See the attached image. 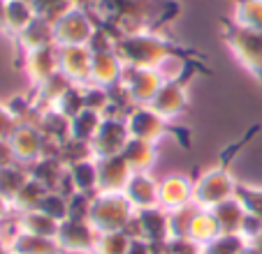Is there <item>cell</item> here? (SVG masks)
<instances>
[{
  "label": "cell",
  "mask_w": 262,
  "mask_h": 254,
  "mask_svg": "<svg viewBox=\"0 0 262 254\" xmlns=\"http://www.w3.org/2000/svg\"><path fill=\"white\" fill-rule=\"evenodd\" d=\"M116 54L123 60V65L130 67H146V69H160L167 60H200V54L188 46L174 44L167 37L158 35L156 30H139L130 33L116 42Z\"/></svg>",
  "instance_id": "cell-1"
},
{
  "label": "cell",
  "mask_w": 262,
  "mask_h": 254,
  "mask_svg": "<svg viewBox=\"0 0 262 254\" xmlns=\"http://www.w3.org/2000/svg\"><path fill=\"white\" fill-rule=\"evenodd\" d=\"M125 122H128V132L133 139H142V141L158 143L163 137H174L179 141V146L188 150L193 139L186 127L172 125V120L163 118L158 111H154L151 107H133L125 113Z\"/></svg>",
  "instance_id": "cell-2"
},
{
  "label": "cell",
  "mask_w": 262,
  "mask_h": 254,
  "mask_svg": "<svg viewBox=\"0 0 262 254\" xmlns=\"http://www.w3.org/2000/svg\"><path fill=\"white\" fill-rule=\"evenodd\" d=\"M200 72L211 74V69L204 67L200 60H188V63L183 65L181 72H179V77L165 79L158 95H156L154 102L148 104V107L154 109V111H158L163 118H167V120L179 118L188 109V83L193 81V77Z\"/></svg>",
  "instance_id": "cell-3"
},
{
  "label": "cell",
  "mask_w": 262,
  "mask_h": 254,
  "mask_svg": "<svg viewBox=\"0 0 262 254\" xmlns=\"http://www.w3.org/2000/svg\"><path fill=\"white\" fill-rule=\"evenodd\" d=\"M223 26V42L228 44L237 63L257 81L262 90V33L260 30H248L237 26L232 19L221 21Z\"/></svg>",
  "instance_id": "cell-4"
},
{
  "label": "cell",
  "mask_w": 262,
  "mask_h": 254,
  "mask_svg": "<svg viewBox=\"0 0 262 254\" xmlns=\"http://www.w3.org/2000/svg\"><path fill=\"white\" fill-rule=\"evenodd\" d=\"M135 217V208L123 196V192H98L91 204L89 222L98 234H116L125 231Z\"/></svg>",
  "instance_id": "cell-5"
},
{
  "label": "cell",
  "mask_w": 262,
  "mask_h": 254,
  "mask_svg": "<svg viewBox=\"0 0 262 254\" xmlns=\"http://www.w3.org/2000/svg\"><path fill=\"white\" fill-rule=\"evenodd\" d=\"M237 181L230 173V166L216 164L213 169H207L193 183V206L200 210H213L223 201L234 196Z\"/></svg>",
  "instance_id": "cell-6"
},
{
  "label": "cell",
  "mask_w": 262,
  "mask_h": 254,
  "mask_svg": "<svg viewBox=\"0 0 262 254\" xmlns=\"http://www.w3.org/2000/svg\"><path fill=\"white\" fill-rule=\"evenodd\" d=\"M125 234L130 238H144L151 245L167 243L172 238V231H169V210L160 208V206L146 208V210H135V217L128 224Z\"/></svg>",
  "instance_id": "cell-7"
},
{
  "label": "cell",
  "mask_w": 262,
  "mask_h": 254,
  "mask_svg": "<svg viewBox=\"0 0 262 254\" xmlns=\"http://www.w3.org/2000/svg\"><path fill=\"white\" fill-rule=\"evenodd\" d=\"M163 74L158 69H146V67H123V77H121V86L128 90L133 107H148L158 95L160 86H163Z\"/></svg>",
  "instance_id": "cell-8"
},
{
  "label": "cell",
  "mask_w": 262,
  "mask_h": 254,
  "mask_svg": "<svg viewBox=\"0 0 262 254\" xmlns=\"http://www.w3.org/2000/svg\"><path fill=\"white\" fill-rule=\"evenodd\" d=\"M100 240V234L89 220H68L60 222L58 234H56V243H58L60 252L70 254H93L95 245Z\"/></svg>",
  "instance_id": "cell-9"
},
{
  "label": "cell",
  "mask_w": 262,
  "mask_h": 254,
  "mask_svg": "<svg viewBox=\"0 0 262 254\" xmlns=\"http://www.w3.org/2000/svg\"><path fill=\"white\" fill-rule=\"evenodd\" d=\"M128 141H130V132H128L125 116H104L98 134L91 141V150H93L95 160L121 155L123 148L128 146Z\"/></svg>",
  "instance_id": "cell-10"
},
{
  "label": "cell",
  "mask_w": 262,
  "mask_h": 254,
  "mask_svg": "<svg viewBox=\"0 0 262 254\" xmlns=\"http://www.w3.org/2000/svg\"><path fill=\"white\" fill-rule=\"evenodd\" d=\"M93 30L95 23L89 12L72 7L68 14H63L54 23V37L58 46H86Z\"/></svg>",
  "instance_id": "cell-11"
},
{
  "label": "cell",
  "mask_w": 262,
  "mask_h": 254,
  "mask_svg": "<svg viewBox=\"0 0 262 254\" xmlns=\"http://www.w3.org/2000/svg\"><path fill=\"white\" fill-rule=\"evenodd\" d=\"M123 196L135 210H146L160 206V183L148 171H133L123 187Z\"/></svg>",
  "instance_id": "cell-12"
},
{
  "label": "cell",
  "mask_w": 262,
  "mask_h": 254,
  "mask_svg": "<svg viewBox=\"0 0 262 254\" xmlns=\"http://www.w3.org/2000/svg\"><path fill=\"white\" fill-rule=\"evenodd\" d=\"M24 69L28 74L33 88H37L40 83H45L49 77L60 72L58 67V44H49L35 51H26L24 54Z\"/></svg>",
  "instance_id": "cell-13"
},
{
  "label": "cell",
  "mask_w": 262,
  "mask_h": 254,
  "mask_svg": "<svg viewBox=\"0 0 262 254\" xmlns=\"http://www.w3.org/2000/svg\"><path fill=\"white\" fill-rule=\"evenodd\" d=\"M91 60L89 46H58V67L72 83H91Z\"/></svg>",
  "instance_id": "cell-14"
},
{
  "label": "cell",
  "mask_w": 262,
  "mask_h": 254,
  "mask_svg": "<svg viewBox=\"0 0 262 254\" xmlns=\"http://www.w3.org/2000/svg\"><path fill=\"white\" fill-rule=\"evenodd\" d=\"M10 143L21 164H30V162L45 157L47 153V139L42 137V132L33 125H26V122H21L14 130V134L10 137Z\"/></svg>",
  "instance_id": "cell-15"
},
{
  "label": "cell",
  "mask_w": 262,
  "mask_h": 254,
  "mask_svg": "<svg viewBox=\"0 0 262 254\" xmlns=\"http://www.w3.org/2000/svg\"><path fill=\"white\" fill-rule=\"evenodd\" d=\"M193 183L183 173H172V176L160 181V208L177 210L183 206L193 204Z\"/></svg>",
  "instance_id": "cell-16"
},
{
  "label": "cell",
  "mask_w": 262,
  "mask_h": 254,
  "mask_svg": "<svg viewBox=\"0 0 262 254\" xmlns=\"http://www.w3.org/2000/svg\"><path fill=\"white\" fill-rule=\"evenodd\" d=\"M133 176V169L123 155H112V157H100L98 160V183L100 192H123L128 178Z\"/></svg>",
  "instance_id": "cell-17"
},
{
  "label": "cell",
  "mask_w": 262,
  "mask_h": 254,
  "mask_svg": "<svg viewBox=\"0 0 262 254\" xmlns=\"http://www.w3.org/2000/svg\"><path fill=\"white\" fill-rule=\"evenodd\" d=\"M123 67L125 65L116 51L93 54V60H91V83H98L102 88H112V86L121 83Z\"/></svg>",
  "instance_id": "cell-18"
},
{
  "label": "cell",
  "mask_w": 262,
  "mask_h": 254,
  "mask_svg": "<svg viewBox=\"0 0 262 254\" xmlns=\"http://www.w3.org/2000/svg\"><path fill=\"white\" fill-rule=\"evenodd\" d=\"M33 127H37L42 132V137L51 143H63L70 139V118L63 116L58 109L54 107H47V109H40L37 118H35Z\"/></svg>",
  "instance_id": "cell-19"
},
{
  "label": "cell",
  "mask_w": 262,
  "mask_h": 254,
  "mask_svg": "<svg viewBox=\"0 0 262 254\" xmlns=\"http://www.w3.org/2000/svg\"><path fill=\"white\" fill-rule=\"evenodd\" d=\"M16 42H19V46L24 49V54L26 51H35V49H42V46L56 44L54 21L47 19V16H35V19L19 33Z\"/></svg>",
  "instance_id": "cell-20"
},
{
  "label": "cell",
  "mask_w": 262,
  "mask_h": 254,
  "mask_svg": "<svg viewBox=\"0 0 262 254\" xmlns=\"http://www.w3.org/2000/svg\"><path fill=\"white\" fill-rule=\"evenodd\" d=\"M121 155H123V160L128 162V166L133 171H151V166L158 160V143L130 137L128 146L123 148Z\"/></svg>",
  "instance_id": "cell-21"
},
{
  "label": "cell",
  "mask_w": 262,
  "mask_h": 254,
  "mask_svg": "<svg viewBox=\"0 0 262 254\" xmlns=\"http://www.w3.org/2000/svg\"><path fill=\"white\" fill-rule=\"evenodd\" d=\"M65 171H68V166H65L58 157H40V160H35L28 164L30 178L42 183L47 190H58Z\"/></svg>",
  "instance_id": "cell-22"
},
{
  "label": "cell",
  "mask_w": 262,
  "mask_h": 254,
  "mask_svg": "<svg viewBox=\"0 0 262 254\" xmlns=\"http://www.w3.org/2000/svg\"><path fill=\"white\" fill-rule=\"evenodd\" d=\"M68 176H70V183H72L74 192H84V194H91V196H95L100 192L98 160H95V157L68 166Z\"/></svg>",
  "instance_id": "cell-23"
},
{
  "label": "cell",
  "mask_w": 262,
  "mask_h": 254,
  "mask_svg": "<svg viewBox=\"0 0 262 254\" xmlns=\"http://www.w3.org/2000/svg\"><path fill=\"white\" fill-rule=\"evenodd\" d=\"M7 243L16 254H63L54 238H42V236L24 234V231H16Z\"/></svg>",
  "instance_id": "cell-24"
},
{
  "label": "cell",
  "mask_w": 262,
  "mask_h": 254,
  "mask_svg": "<svg viewBox=\"0 0 262 254\" xmlns=\"http://www.w3.org/2000/svg\"><path fill=\"white\" fill-rule=\"evenodd\" d=\"M58 226H60V222H56L54 217L45 215L42 210L21 213V217L16 220V231L42 236V238H54V240H56V234H58Z\"/></svg>",
  "instance_id": "cell-25"
},
{
  "label": "cell",
  "mask_w": 262,
  "mask_h": 254,
  "mask_svg": "<svg viewBox=\"0 0 262 254\" xmlns=\"http://www.w3.org/2000/svg\"><path fill=\"white\" fill-rule=\"evenodd\" d=\"M211 213L216 217L218 226H221V234H242L244 220H246V210L242 208V204L234 196L228 201H223L221 206H216Z\"/></svg>",
  "instance_id": "cell-26"
},
{
  "label": "cell",
  "mask_w": 262,
  "mask_h": 254,
  "mask_svg": "<svg viewBox=\"0 0 262 254\" xmlns=\"http://www.w3.org/2000/svg\"><path fill=\"white\" fill-rule=\"evenodd\" d=\"M37 16L30 0H7L5 7V33L19 37V33Z\"/></svg>",
  "instance_id": "cell-27"
},
{
  "label": "cell",
  "mask_w": 262,
  "mask_h": 254,
  "mask_svg": "<svg viewBox=\"0 0 262 254\" xmlns=\"http://www.w3.org/2000/svg\"><path fill=\"white\" fill-rule=\"evenodd\" d=\"M70 86H72V81H70L63 72H56L54 77H49L45 83H40V86L35 88V107L37 109L54 107V104L58 102V97Z\"/></svg>",
  "instance_id": "cell-28"
},
{
  "label": "cell",
  "mask_w": 262,
  "mask_h": 254,
  "mask_svg": "<svg viewBox=\"0 0 262 254\" xmlns=\"http://www.w3.org/2000/svg\"><path fill=\"white\" fill-rule=\"evenodd\" d=\"M102 113L98 111H91V109H84L79 116H74L70 120V137L77 139V141H84V143H91L93 137L98 134L100 125H102Z\"/></svg>",
  "instance_id": "cell-29"
},
{
  "label": "cell",
  "mask_w": 262,
  "mask_h": 254,
  "mask_svg": "<svg viewBox=\"0 0 262 254\" xmlns=\"http://www.w3.org/2000/svg\"><path fill=\"white\" fill-rule=\"evenodd\" d=\"M216 236H221V226H218L216 217L211 210H195L193 222H190L188 238L195 240L198 245H207L209 240H213Z\"/></svg>",
  "instance_id": "cell-30"
},
{
  "label": "cell",
  "mask_w": 262,
  "mask_h": 254,
  "mask_svg": "<svg viewBox=\"0 0 262 254\" xmlns=\"http://www.w3.org/2000/svg\"><path fill=\"white\" fill-rule=\"evenodd\" d=\"M30 181V173H28V164H16L12 166H5V169H0V194L7 196V199H14L16 192Z\"/></svg>",
  "instance_id": "cell-31"
},
{
  "label": "cell",
  "mask_w": 262,
  "mask_h": 254,
  "mask_svg": "<svg viewBox=\"0 0 262 254\" xmlns=\"http://www.w3.org/2000/svg\"><path fill=\"white\" fill-rule=\"evenodd\" d=\"M232 21L242 28L262 33V0H237Z\"/></svg>",
  "instance_id": "cell-32"
},
{
  "label": "cell",
  "mask_w": 262,
  "mask_h": 254,
  "mask_svg": "<svg viewBox=\"0 0 262 254\" xmlns=\"http://www.w3.org/2000/svg\"><path fill=\"white\" fill-rule=\"evenodd\" d=\"M47 192H49V190H47L42 183H37V181H33V178H30V181L26 183V185L21 187L19 192H16L14 199H12V208L21 210V213L37 210V206H40V201L45 199Z\"/></svg>",
  "instance_id": "cell-33"
},
{
  "label": "cell",
  "mask_w": 262,
  "mask_h": 254,
  "mask_svg": "<svg viewBox=\"0 0 262 254\" xmlns=\"http://www.w3.org/2000/svg\"><path fill=\"white\" fill-rule=\"evenodd\" d=\"M246 247L248 240L242 234H221L202 245V254H242Z\"/></svg>",
  "instance_id": "cell-34"
},
{
  "label": "cell",
  "mask_w": 262,
  "mask_h": 254,
  "mask_svg": "<svg viewBox=\"0 0 262 254\" xmlns=\"http://www.w3.org/2000/svg\"><path fill=\"white\" fill-rule=\"evenodd\" d=\"M37 210H42V213L49 217H54L56 222H63V220H68V215H70V196L58 190H49L45 194V199L40 201Z\"/></svg>",
  "instance_id": "cell-35"
},
{
  "label": "cell",
  "mask_w": 262,
  "mask_h": 254,
  "mask_svg": "<svg viewBox=\"0 0 262 254\" xmlns=\"http://www.w3.org/2000/svg\"><path fill=\"white\" fill-rule=\"evenodd\" d=\"M54 109H58V111L63 113V116H68L70 120H72L74 116H79V113L86 109V104H84V86L72 83V86H70V88L58 97V102L54 104Z\"/></svg>",
  "instance_id": "cell-36"
},
{
  "label": "cell",
  "mask_w": 262,
  "mask_h": 254,
  "mask_svg": "<svg viewBox=\"0 0 262 254\" xmlns=\"http://www.w3.org/2000/svg\"><path fill=\"white\" fill-rule=\"evenodd\" d=\"M58 157L65 166H72L77 162H84V160H91L93 157V150H91V143H84V141H77V139L70 137L68 141H63L58 146Z\"/></svg>",
  "instance_id": "cell-37"
},
{
  "label": "cell",
  "mask_w": 262,
  "mask_h": 254,
  "mask_svg": "<svg viewBox=\"0 0 262 254\" xmlns=\"http://www.w3.org/2000/svg\"><path fill=\"white\" fill-rule=\"evenodd\" d=\"M234 199L242 204V208L246 210V215H255V217L262 220V187L242 185V183H237Z\"/></svg>",
  "instance_id": "cell-38"
},
{
  "label": "cell",
  "mask_w": 262,
  "mask_h": 254,
  "mask_svg": "<svg viewBox=\"0 0 262 254\" xmlns=\"http://www.w3.org/2000/svg\"><path fill=\"white\" fill-rule=\"evenodd\" d=\"M128 247H130V236L125 231L100 234V240L95 245L93 254H128Z\"/></svg>",
  "instance_id": "cell-39"
},
{
  "label": "cell",
  "mask_w": 262,
  "mask_h": 254,
  "mask_svg": "<svg viewBox=\"0 0 262 254\" xmlns=\"http://www.w3.org/2000/svg\"><path fill=\"white\" fill-rule=\"evenodd\" d=\"M195 206H183V208L169 210V231H172V238H188L190 231V222L195 215Z\"/></svg>",
  "instance_id": "cell-40"
},
{
  "label": "cell",
  "mask_w": 262,
  "mask_h": 254,
  "mask_svg": "<svg viewBox=\"0 0 262 254\" xmlns=\"http://www.w3.org/2000/svg\"><path fill=\"white\" fill-rule=\"evenodd\" d=\"M84 104L86 109L98 113H107L109 104H112V95H109V88H102L98 83H86L84 86Z\"/></svg>",
  "instance_id": "cell-41"
},
{
  "label": "cell",
  "mask_w": 262,
  "mask_h": 254,
  "mask_svg": "<svg viewBox=\"0 0 262 254\" xmlns=\"http://www.w3.org/2000/svg\"><path fill=\"white\" fill-rule=\"evenodd\" d=\"M30 3H33L37 16H47L54 23L74 7V0H30Z\"/></svg>",
  "instance_id": "cell-42"
},
{
  "label": "cell",
  "mask_w": 262,
  "mask_h": 254,
  "mask_svg": "<svg viewBox=\"0 0 262 254\" xmlns=\"http://www.w3.org/2000/svg\"><path fill=\"white\" fill-rule=\"evenodd\" d=\"M91 204H93V196L91 194L72 192V194H70V215L68 217H72V220H89Z\"/></svg>",
  "instance_id": "cell-43"
},
{
  "label": "cell",
  "mask_w": 262,
  "mask_h": 254,
  "mask_svg": "<svg viewBox=\"0 0 262 254\" xmlns=\"http://www.w3.org/2000/svg\"><path fill=\"white\" fill-rule=\"evenodd\" d=\"M165 254H202V245L190 238H169L165 245Z\"/></svg>",
  "instance_id": "cell-44"
},
{
  "label": "cell",
  "mask_w": 262,
  "mask_h": 254,
  "mask_svg": "<svg viewBox=\"0 0 262 254\" xmlns=\"http://www.w3.org/2000/svg\"><path fill=\"white\" fill-rule=\"evenodd\" d=\"M19 125L21 122L16 120V116L7 109V104H0V139H10Z\"/></svg>",
  "instance_id": "cell-45"
},
{
  "label": "cell",
  "mask_w": 262,
  "mask_h": 254,
  "mask_svg": "<svg viewBox=\"0 0 262 254\" xmlns=\"http://www.w3.org/2000/svg\"><path fill=\"white\" fill-rule=\"evenodd\" d=\"M260 234H262V220L260 217H255V215H246L244 226H242V236L248 240V245H251Z\"/></svg>",
  "instance_id": "cell-46"
},
{
  "label": "cell",
  "mask_w": 262,
  "mask_h": 254,
  "mask_svg": "<svg viewBox=\"0 0 262 254\" xmlns=\"http://www.w3.org/2000/svg\"><path fill=\"white\" fill-rule=\"evenodd\" d=\"M16 155L14 150H12V143L10 139H0V169H5V166H12L16 164Z\"/></svg>",
  "instance_id": "cell-47"
},
{
  "label": "cell",
  "mask_w": 262,
  "mask_h": 254,
  "mask_svg": "<svg viewBox=\"0 0 262 254\" xmlns=\"http://www.w3.org/2000/svg\"><path fill=\"white\" fill-rule=\"evenodd\" d=\"M128 254H154V249H151V243H146L144 238H130Z\"/></svg>",
  "instance_id": "cell-48"
},
{
  "label": "cell",
  "mask_w": 262,
  "mask_h": 254,
  "mask_svg": "<svg viewBox=\"0 0 262 254\" xmlns=\"http://www.w3.org/2000/svg\"><path fill=\"white\" fill-rule=\"evenodd\" d=\"M10 210H12V201L7 199V196H3V194H0V222L5 220V217H7V213H10Z\"/></svg>",
  "instance_id": "cell-49"
},
{
  "label": "cell",
  "mask_w": 262,
  "mask_h": 254,
  "mask_svg": "<svg viewBox=\"0 0 262 254\" xmlns=\"http://www.w3.org/2000/svg\"><path fill=\"white\" fill-rule=\"evenodd\" d=\"M5 7L7 0H0V30H5Z\"/></svg>",
  "instance_id": "cell-50"
},
{
  "label": "cell",
  "mask_w": 262,
  "mask_h": 254,
  "mask_svg": "<svg viewBox=\"0 0 262 254\" xmlns=\"http://www.w3.org/2000/svg\"><path fill=\"white\" fill-rule=\"evenodd\" d=\"M10 243H5V240H0V254H10Z\"/></svg>",
  "instance_id": "cell-51"
},
{
  "label": "cell",
  "mask_w": 262,
  "mask_h": 254,
  "mask_svg": "<svg viewBox=\"0 0 262 254\" xmlns=\"http://www.w3.org/2000/svg\"><path fill=\"white\" fill-rule=\"evenodd\" d=\"M242 254H257V252H255V249H253V247H251V245H248V247H246V249H244V252H242Z\"/></svg>",
  "instance_id": "cell-52"
},
{
  "label": "cell",
  "mask_w": 262,
  "mask_h": 254,
  "mask_svg": "<svg viewBox=\"0 0 262 254\" xmlns=\"http://www.w3.org/2000/svg\"><path fill=\"white\" fill-rule=\"evenodd\" d=\"M10 254H16V252H10Z\"/></svg>",
  "instance_id": "cell-53"
},
{
  "label": "cell",
  "mask_w": 262,
  "mask_h": 254,
  "mask_svg": "<svg viewBox=\"0 0 262 254\" xmlns=\"http://www.w3.org/2000/svg\"><path fill=\"white\" fill-rule=\"evenodd\" d=\"M232 3H237V0H232Z\"/></svg>",
  "instance_id": "cell-54"
}]
</instances>
